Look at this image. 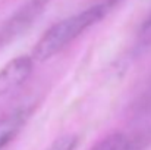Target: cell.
I'll return each instance as SVG.
<instances>
[{"label":"cell","mask_w":151,"mask_h":150,"mask_svg":"<svg viewBox=\"0 0 151 150\" xmlns=\"http://www.w3.org/2000/svg\"><path fill=\"white\" fill-rule=\"evenodd\" d=\"M106 4H94L79 13H75L60 22L51 25L37 41L32 59L47 60L59 51L69 46L75 38H78L85 30L97 24L106 13Z\"/></svg>","instance_id":"6da1fadb"},{"label":"cell","mask_w":151,"mask_h":150,"mask_svg":"<svg viewBox=\"0 0 151 150\" xmlns=\"http://www.w3.org/2000/svg\"><path fill=\"white\" fill-rule=\"evenodd\" d=\"M41 12H44V0H32L22 6L0 30V46L21 36L34 24Z\"/></svg>","instance_id":"7a4b0ae2"},{"label":"cell","mask_w":151,"mask_h":150,"mask_svg":"<svg viewBox=\"0 0 151 150\" xmlns=\"http://www.w3.org/2000/svg\"><path fill=\"white\" fill-rule=\"evenodd\" d=\"M34 59L31 56H18L0 69V97L13 91L31 75Z\"/></svg>","instance_id":"3957f363"},{"label":"cell","mask_w":151,"mask_h":150,"mask_svg":"<svg viewBox=\"0 0 151 150\" xmlns=\"http://www.w3.org/2000/svg\"><path fill=\"white\" fill-rule=\"evenodd\" d=\"M29 118V109H16L3 118H0V150H3L22 130L27 119Z\"/></svg>","instance_id":"277c9868"},{"label":"cell","mask_w":151,"mask_h":150,"mask_svg":"<svg viewBox=\"0 0 151 150\" xmlns=\"http://www.w3.org/2000/svg\"><path fill=\"white\" fill-rule=\"evenodd\" d=\"M141 143L123 133H113L100 140L91 150H139Z\"/></svg>","instance_id":"5b68a950"},{"label":"cell","mask_w":151,"mask_h":150,"mask_svg":"<svg viewBox=\"0 0 151 150\" xmlns=\"http://www.w3.org/2000/svg\"><path fill=\"white\" fill-rule=\"evenodd\" d=\"M79 143V138L73 134H68L63 137H59L47 150H76Z\"/></svg>","instance_id":"8992f818"}]
</instances>
